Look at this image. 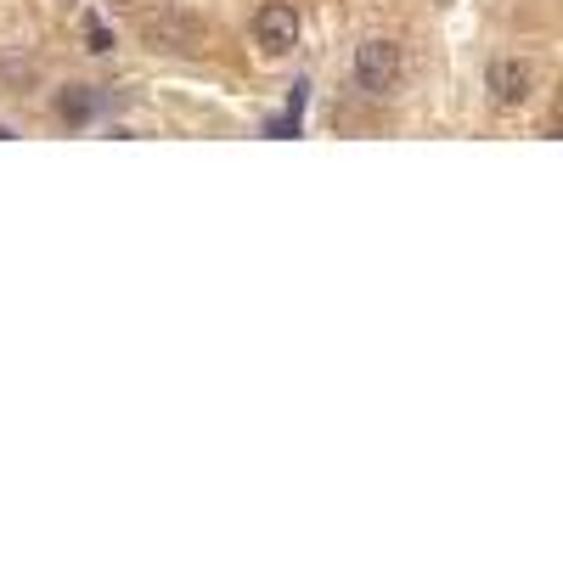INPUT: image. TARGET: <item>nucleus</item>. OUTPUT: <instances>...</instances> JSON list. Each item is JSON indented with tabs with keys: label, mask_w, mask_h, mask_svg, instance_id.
<instances>
[{
	"label": "nucleus",
	"mask_w": 563,
	"mask_h": 563,
	"mask_svg": "<svg viewBox=\"0 0 563 563\" xmlns=\"http://www.w3.org/2000/svg\"><path fill=\"white\" fill-rule=\"evenodd\" d=\"M147 45L153 52H192V45L203 40V29L192 23V18H180V12H164V18H147Z\"/></svg>",
	"instance_id": "nucleus-4"
},
{
	"label": "nucleus",
	"mask_w": 563,
	"mask_h": 563,
	"mask_svg": "<svg viewBox=\"0 0 563 563\" xmlns=\"http://www.w3.org/2000/svg\"><path fill=\"white\" fill-rule=\"evenodd\" d=\"M485 90H490V102L496 108H525L536 97V68L519 63V57H496L485 68Z\"/></svg>",
	"instance_id": "nucleus-3"
},
{
	"label": "nucleus",
	"mask_w": 563,
	"mask_h": 563,
	"mask_svg": "<svg viewBox=\"0 0 563 563\" xmlns=\"http://www.w3.org/2000/svg\"><path fill=\"white\" fill-rule=\"evenodd\" d=\"M305 23H299V7L294 0H265V7L254 12V45H260V57H288L294 45H299Z\"/></svg>",
	"instance_id": "nucleus-2"
},
{
	"label": "nucleus",
	"mask_w": 563,
	"mask_h": 563,
	"mask_svg": "<svg viewBox=\"0 0 563 563\" xmlns=\"http://www.w3.org/2000/svg\"><path fill=\"white\" fill-rule=\"evenodd\" d=\"M52 113H57V124H68V130L90 124V119L102 113V97H97V85H63L57 97H52Z\"/></svg>",
	"instance_id": "nucleus-5"
},
{
	"label": "nucleus",
	"mask_w": 563,
	"mask_h": 563,
	"mask_svg": "<svg viewBox=\"0 0 563 563\" xmlns=\"http://www.w3.org/2000/svg\"><path fill=\"white\" fill-rule=\"evenodd\" d=\"M0 79H7V85H18V79H23V85H34V79H40V68H34L29 57H0Z\"/></svg>",
	"instance_id": "nucleus-6"
},
{
	"label": "nucleus",
	"mask_w": 563,
	"mask_h": 563,
	"mask_svg": "<svg viewBox=\"0 0 563 563\" xmlns=\"http://www.w3.org/2000/svg\"><path fill=\"white\" fill-rule=\"evenodd\" d=\"M400 74H406V63H400V45L395 40L372 34V40L355 45V85L366 90V97H395Z\"/></svg>",
	"instance_id": "nucleus-1"
},
{
	"label": "nucleus",
	"mask_w": 563,
	"mask_h": 563,
	"mask_svg": "<svg viewBox=\"0 0 563 563\" xmlns=\"http://www.w3.org/2000/svg\"><path fill=\"white\" fill-rule=\"evenodd\" d=\"M85 34H90V52H113V34H108L97 18H90V29H85Z\"/></svg>",
	"instance_id": "nucleus-7"
}]
</instances>
